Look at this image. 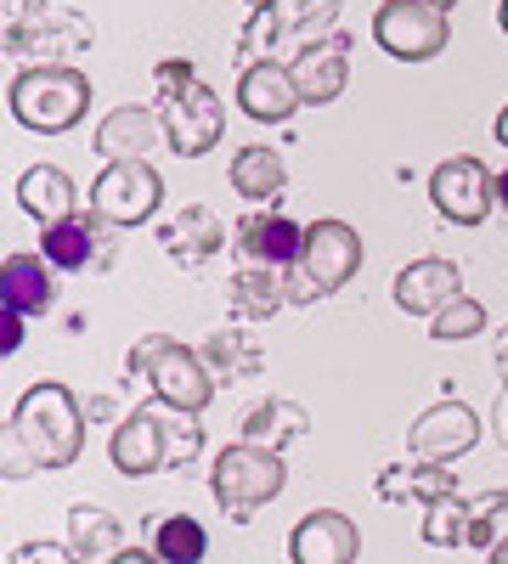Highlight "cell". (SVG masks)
<instances>
[{"label": "cell", "instance_id": "obj_18", "mask_svg": "<svg viewBox=\"0 0 508 564\" xmlns=\"http://www.w3.org/2000/svg\"><path fill=\"white\" fill-rule=\"evenodd\" d=\"M238 249L255 260V265H271V271H289L300 265V249H305V231L283 215H249L238 226Z\"/></svg>", "mask_w": 508, "mask_h": 564}, {"label": "cell", "instance_id": "obj_21", "mask_svg": "<svg viewBox=\"0 0 508 564\" xmlns=\"http://www.w3.org/2000/svg\"><path fill=\"white\" fill-rule=\"evenodd\" d=\"M18 204H23V215H34L40 226H52V220H68V215H74L79 193H74V181H68L57 164H34V170H23V181H18Z\"/></svg>", "mask_w": 508, "mask_h": 564}, {"label": "cell", "instance_id": "obj_42", "mask_svg": "<svg viewBox=\"0 0 508 564\" xmlns=\"http://www.w3.org/2000/svg\"><path fill=\"white\" fill-rule=\"evenodd\" d=\"M244 7H255V12H266V7H277V0H244Z\"/></svg>", "mask_w": 508, "mask_h": 564}, {"label": "cell", "instance_id": "obj_6", "mask_svg": "<svg viewBox=\"0 0 508 564\" xmlns=\"http://www.w3.org/2000/svg\"><path fill=\"white\" fill-rule=\"evenodd\" d=\"M334 23H339V0H277V7L255 12V23L238 40V52L255 57L260 45H271V57H300L311 45H322V34Z\"/></svg>", "mask_w": 508, "mask_h": 564}, {"label": "cell", "instance_id": "obj_40", "mask_svg": "<svg viewBox=\"0 0 508 564\" xmlns=\"http://www.w3.org/2000/svg\"><path fill=\"white\" fill-rule=\"evenodd\" d=\"M497 367H502V384H508V334H502V345H497Z\"/></svg>", "mask_w": 508, "mask_h": 564}, {"label": "cell", "instance_id": "obj_35", "mask_svg": "<svg viewBox=\"0 0 508 564\" xmlns=\"http://www.w3.org/2000/svg\"><path fill=\"white\" fill-rule=\"evenodd\" d=\"M108 564H164V558L159 553H114Z\"/></svg>", "mask_w": 508, "mask_h": 564}, {"label": "cell", "instance_id": "obj_10", "mask_svg": "<svg viewBox=\"0 0 508 564\" xmlns=\"http://www.w3.org/2000/svg\"><path fill=\"white\" fill-rule=\"evenodd\" d=\"M430 198H435V209L452 226H480L491 215V204H497V175L480 159H469V153L464 159H446L430 175Z\"/></svg>", "mask_w": 508, "mask_h": 564}, {"label": "cell", "instance_id": "obj_22", "mask_svg": "<svg viewBox=\"0 0 508 564\" xmlns=\"http://www.w3.org/2000/svg\"><path fill=\"white\" fill-rule=\"evenodd\" d=\"M97 209L90 215H68V220H52L40 231V254L52 260L57 271H85L90 254H97Z\"/></svg>", "mask_w": 508, "mask_h": 564}, {"label": "cell", "instance_id": "obj_14", "mask_svg": "<svg viewBox=\"0 0 508 564\" xmlns=\"http://www.w3.org/2000/svg\"><path fill=\"white\" fill-rule=\"evenodd\" d=\"M457 294H464V271H457L452 260H435V254L401 265V276H396V305L407 316H435Z\"/></svg>", "mask_w": 508, "mask_h": 564}, {"label": "cell", "instance_id": "obj_27", "mask_svg": "<svg viewBox=\"0 0 508 564\" xmlns=\"http://www.w3.org/2000/svg\"><path fill=\"white\" fill-rule=\"evenodd\" d=\"M294 435H305V417H300L294 401H266V406H255V412L244 417V441H249V446L283 452V441H294Z\"/></svg>", "mask_w": 508, "mask_h": 564}, {"label": "cell", "instance_id": "obj_17", "mask_svg": "<svg viewBox=\"0 0 508 564\" xmlns=\"http://www.w3.org/2000/svg\"><path fill=\"white\" fill-rule=\"evenodd\" d=\"M52 260L45 254H7V265H0V300H7L12 311L23 316H40L57 305V282H52Z\"/></svg>", "mask_w": 508, "mask_h": 564}, {"label": "cell", "instance_id": "obj_32", "mask_svg": "<svg viewBox=\"0 0 508 564\" xmlns=\"http://www.w3.org/2000/svg\"><path fill=\"white\" fill-rule=\"evenodd\" d=\"M7 564H85L74 547H52V542H23Z\"/></svg>", "mask_w": 508, "mask_h": 564}, {"label": "cell", "instance_id": "obj_36", "mask_svg": "<svg viewBox=\"0 0 508 564\" xmlns=\"http://www.w3.org/2000/svg\"><path fill=\"white\" fill-rule=\"evenodd\" d=\"M497 441L508 446V395H497Z\"/></svg>", "mask_w": 508, "mask_h": 564}, {"label": "cell", "instance_id": "obj_12", "mask_svg": "<svg viewBox=\"0 0 508 564\" xmlns=\"http://www.w3.org/2000/svg\"><path fill=\"white\" fill-rule=\"evenodd\" d=\"M475 441H480V417L464 401H435L407 430V452L424 457V463H452V457H464Z\"/></svg>", "mask_w": 508, "mask_h": 564}, {"label": "cell", "instance_id": "obj_24", "mask_svg": "<svg viewBox=\"0 0 508 564\" xmlns=\"http://www.w3.org/2000/svg\"><path fill=\"white\" fill-rule=\"evenodd\" d=\"M379 497L385 502H407L412 497V502L430 508L435 497H452V468L446 463H424V457L407 463V468H390V475L379 480Z\"/></svg>", "mask_w": 508, "mask_h": 564}, {"label": "cell", "instance_id": "obj_7", "mask_svg": "<svg viewBox=\"0 0 508 564\" xmlns=\"http://www.w3.org/2000/svg\"><path fill=\"white\" fill-rule=\"evenodd\" d=\"M164 141L181 153V159H204L215 141H220V124H226V113H220V97L193 74V79H181V85H170L164 90Z\"/></svg>", "mask_w": 508, "mask_h": 564}, {"label": "cell", "instance_id": "obj_41", "mask_svg": "<svg viewBox=\"0 0 508 564\" xmlns=\"http://www.w3.org/2000/svg\"><path fill=\"white\" fill-rule=\"evenodd\" d=\"M497 141H502V148H508V108L497 113Z\"/></svg>", "mask_w": 508, "mask_h": 564}, {"label": "cell", "instance_id": "obj_20", "mask_svg": "<svg viewBox=\"0 0 508 564\" xmlns=\"http://www.w3.org/2000/svg\"><path fill=\"white\" fill-rule=\"evenodd\" d=\"M164 249H170V260H181V265H204L209 254H220V243H226V226L204 209V204H193V209H181L164 231Z\"/></svg>", "mask_w": 508, "mask_h": 564}, {"label": "cell", "instance_id": "obj_19", "mask_svg": "<svg viewBox=\"0 0 508 564\" xmlns=\"http://www.w3.org/2000/svg\"><path fill=\"white\" fill-rule=\"evenodd\" d=\"M345 52H350L345 40H328V45H311V52H300V57H294V85H300V97H305L311 108L339 102V97H345V79H350Z\"/></svg>", "mask_w": 508, "mask_h": 564}, {"label": "cell", "instance_id": "obj_30", "mask_svg": "<svg viewBox=\"0 0 508 564\" xmlns=\"http://www.w3.org/2000/svg\"><path fill=\"white\" fill-rule=\"evenodd\" d=\"M480 327H486V305L469 300V294H457L452 305H441V311L430 316V334H435L441 345H452V339H475Z\"/></svg>", "mask_w": 508, "mask_h": 564}, {"label": "cell", "instance_id": "obj_43", "mask_svg": "<svg viewBox=\"0 0 508 564\" xmlns=\"http://www.w3.org/2000/svg\"><path fill=\"white\" fill-rule=\"evenodd\" d=\"M497 18H502V34H508V0H502V7H497Z\"/></svg>", "mask_w": 508, "mask_h": 564}, {"label": "cell", "instance_id": "obj_37", "mask_svg": "<svg viewBox=\"0 0 508 564\" xmlns=\"http://www.w3.org/2000/svg\"><path fill=\"white\" fill-rule=\"evenodd\" d=\"M486 553H491V558H486V564H508V536H497V542H491V547H486Z\"/></svg>", "mask_w": 508, "mask_h": 564}, {"label": "cell", "instance_id": "obj_25", "mask_svg": "<svg viewBox=\"0 0 508 564\" xmlns=\"http://www.w3.org/2000/svg\"><path fill=\"white\" fill-rule=\"evenodd\" d=\"M289 186V170H283V159H277V148H244L238 159H233V193H244V198H255V204H266V198H277Z\"/></svg>", "mask_w": 508, "mask_h": 564}, {"label": "cell", "instance_id": "obj_13", "mask_svg": "<svg viewBox=\"0 0 508 564\" xmlns=\"http://www.w3.org/2000/svg\"><path fill=\"white\" fill-rule=\"evenodd\" d=\"M289 553H294V564H356L361 536H356V525L345 520V513L316 508V513H305V520L294 525Z\"/></svg>", "mask_w": 508, "mask_h": 564}, {"label": "cell", "instance_id": "obj_11", "mask_svg": "<svg viewBox=\"0 0 508 564\" xmlns=\"http://www.w3.org/2000/svg\"><path fill=\"white\" fill-rule=\"evenodd\" d=\"M108 457L125 480H142V475H159V468H170V430H164V401L153 406H136L114 441H108Z\"/></svg>", "mask_w": 508, "mask_h": 564}, {"label": "cell", "instance_id": "obj_28", "mask_svg": "<svg viewBox=\"0 0 508 564\" xmlns=\"http://www.w3.org/2000/svg\"><path fill=\"white\" fill-rule=\"evenodd\" d=\"M153 553L164 564H204L209 536H204V525L193 520V513H170V520H159V531H153Z\"/></svg>", "mask_w": 508, "mask_h": 564}, {"label": "cell", "instance_id": "obj_31", "mask_svg": "<svg viewBox=\"0 0 508 564\" xmlns=\"http://www.w3.org/2000/svg\"><path fill=\"white\" fill-rule=\"evenodd\" d=\"M502 508H508V491H486V497L469 502V547H491V542H497L491 525H497Z\"/></svg>", "mask_w": 508, "mask_h": 564}, {"label": "cell", "instance_id": "obj_2", "mask_svg": "<svg viewBox=\"0 0 508 564\" xmlns=\"http://www.w3.org/2000/svg\"><path fill=\"white\" fill-rule=\"evenodd\" d=\"M90 108V79L79 68H23L12 79V119L23 130H40V135H63L85 119Z\"/></svg>", "mask_w": 508, "mask_h": 564}, {"label": "cell", "instance_id": "obj_4", "mask_svg": "<svg viewBox=\"0 0 508 564\" xmlns=\"http://www.w3.org/2000/svg\"><path fill=\"white\" fill-rule=\"evenodd\" d=\"M209 486H215V502L226 508V520H255V513L289 486V463H283V452H271V446L238 441V446H226L215 457Z\"/></svg>", "mask_w": 508, "mask_h": 564}, {"label": "cell", "instance_id": "obj_3", "mask_svg": "<svg viewBox=\"0 0 508 564\" xmlns=\"http://www.w3.org/2000/svg\"><path fill=\"white\" fill-rule=\"evenodd\" d=\"M130 372H136V379H148L153 401H164L175 412H204L209 395H215L209 361L198 350H187V345L164 339V334H153V339H142L130 350Z\"/></svg>", "mask_w": 508, "mask_h": 564}, {"label": "cell", "instance_id": "obj_1", "mask_svg": "<svg viewBox=\"0 0 508 564\" xmlns=\"http://www.w3.org/2000/svg\"><path fill=\"white\" fill-rule=\"evenodd\" d=\"M7 435L34 457V468H68L79 457V446H85V412H79L68 384H34L12 406V430Z\"/></svg>", "mask_w": 508, "mask_h": 564}, {"label": "cell", "instance_id": "obj_44", "mask_svg": "<svg viewBox=\"0 0 508 564\" xmlns=\"http://www.w3.org/2000/svg\"><path fill=\"white\" fill-rule=\"evenodd\" d=\"M435 7H441V12H452V7H457V0H435Z\"/></svg>", "mask_w": 508, "mask_h": 564}, {"label": "cell", "instance_id": "obj_23", "mask_svg": "<svg viewBox=\"0 0 508 564\" xmlns=\"http://www.w3.org/2000/svg\"><path fill=\"white\" fill-rule=\"evenodd\" d=\"M119 542H125V531H119V520L108 508H97V502H74L68 508V547L85 564H108L114 553H125Z\"/></svg>", "mask_w": 508, "mask_h": 564}, {"label": "cell", "instance_id": "obj_33", "mask_svg": "<svg viewBox=\"0 0 508 564\" xmlns=\"http://www.w3.org/2000/svg\"><path fill=\"white\" fill-rule=\"evenodd\" d=\"M0 350H7V356H18L23 350V311H0Z\"/></svg>", "mask_w": 508, "mask_h": 564}, {"label": "cell", "instance_id": "obj_29", "mask_svg": "<svg viewBox=\"0 0 508 564\" xmlns=\"http://www.w3.org/2000/svg\"><path fill=\"white\" fill-rule=\"evenodd\" d=\"M424 542H435V547H469V502H457V491L435 497L424 508Z\"/></svg>", "mask_w": 508, "mask_h": 564}, {"label": "cell", "instance_id": "obj_38", "mask_svg": "<svg viewBox=\"0 0 508 564\" xmlns=\"http://www.w3.org/2000/svg\"><path fill=\"white\" fill-rule=\"evenodd\" d=\"M497 204H502V209H508V164H502V170H497Z\"/></svg>", "mask_w": 508, "mask_h": 564}, {"label": "cell", "instance_id": "obj_34", "mask_svg": "<svg viewBox=\"0 0 508 564\" xmlns=\"http://www.w3.org/2000/svg\"><path fill=\"white\" fill-rule=\"evenodd\" d=\"M23 475H34V457H29V452L7 435V480H23Z\"/></svg>", "mask_w": 508, "mask_h": 564}, {"label": "cell", "instance_id": "obj_8", "mask_svg": "<svg viewBox=\"0 0 508 564\" xmlns=\"http://www.w3.org/2000/svg\"><path fill=\"white\" fill-rule=\"evenodd\" d=\"M374 40L396 63H430L446 52V12L435 0H385L374 18Z\"/></svg>", "mask_w": 508, "mask_h": 564}, {"label": "cell", "instance_id": "obj_26", "mask_svg": "<svg viewBox=\"0 0 508 564\" xmlns=\"http://www.w3.org/2000/svg\"><path fill=\"white\" fill-rule=\"evenodd\" d=\"M283 300H289V289H283V276H277L271 265H255V271L233 276V311L249 316V322L277 316V305H283Z\"/></svg>", "mask_w": 508, "mask_h": 564}, {"label": "cell", "instance_id": "obj_9", "mask_svg": "<svg viewBox=\"0 0 508 564\" xmlns=\"http://www.w3.org/2000/svg\"><path fill=\"white\" fill-rule=\"evenodd\" d=\"M164 204V181L148 159H125V164H108L90 186V209H97L108 226H142L153 220Z\"/></svg>", "mask_w": 508, "mask_h": 564}, {"label": "cell", "instance_id": "obj_15", "mask_svg": "<svg viewBox=\"0 0 508 564\" xmlns=\"http://www.w3.org/2000/svg\"><path fill=\"white\" fill-rule=\"evenodd\" d=\"M238 108L260 124H277V119H289L294 108H305L300 97V85H294V68L283 63H249L244 79H238Z\"/></svg>", "mask_w": 508, "mask_h": 564}, {"label": "cell", "instance_id": "obj_39", "mask_svg": "<svg viewBox=\"0 0 508 564\" xmlns=\"http://www.w3.org/2000/svg\"><path fill=\"white\" fill-rule=\"evenodd\" d=\"M7 7H12V18H29V12L40 7V0H7Z\"/></svg>", "mask_w": 508, "mask_h": 564}, {"label": "cell", "instance_id": "obj_16", "mask_svg": "<svg viewBox=\"0 0 508 564\" xmlns=\"http://www.w3.org/2000/svg\"><path fill=\"white\" fill-rule=\"evenodd\" d=\"M164 135V113H148V108H114L102 124H97V153L108 164H125V159H148Z\"/></svg>", "mask_w": 508, "mask_h": 564}, {"label": "cell", "instance_id": "obj_5", "mask_svg": "<svg viewBox=\"0 0 508 564\" xmlns=\"http://www.w3.org/2000/svg\"><path fill=\"white\" fill-rule=\"evenodd\" d=\"M361 271V238H356V226L345 220H316L305 226V249H300V265H289V300L305 305L316 294H339L345 282Z\"/></svg>", "mask_w": 508, "mask_h": 564}]
</instances>
